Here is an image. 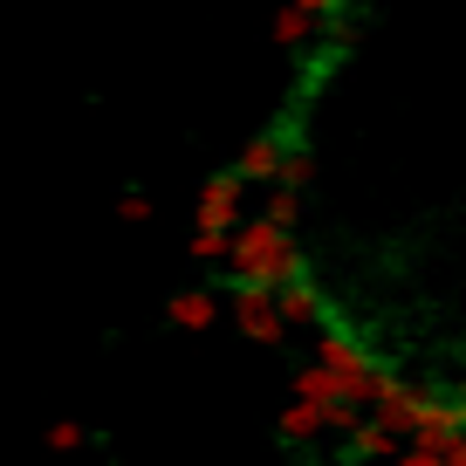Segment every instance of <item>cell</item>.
Here are the masks:
<instances>
[{
  "label": "cell",
  "instance_id": "7a4b0ae2",
  "mask_svg": "<svg viewBox=\"0 0 466 466\" xmlns=\"http://www.w3.org/2000/svg\"><path fill=\"white\" fill-rule=\"evenodd\" d=\"M316 364L329 370V384H336L343 405H370V391H378V364H370L364 336L350 329V322H336V316L316 322Z\"/></svg>",
  "mask_w": 466,
  "mask_h": 466
},
{
  "label": "cell",
  "instance_id": "5b68a950",
  "mask_svg": "<svg viewBox=\"0 0 466 466\" xmlns=\"http://www.w3.org/2000/svg\"><path fill=\"white\" fill-rule=\"evenodd\" d=\"M350 425H357V405H302L295 398L275 419V432H281V446H316L322 432H350Z\"/></svg>",
  "mask_w": 466,
  "mask_h": 466
},
{
  "label": "cell",
  "instance_id": "ac0fdd59",
  "mask_svg": "<svg viewBox=\"0 0 466 466\" xmlns=\"http://www.w3.org/2000/svg\"><path fill=\"white\" fill-rule=\"evenodd\" d=\"M151 213H158V206H151V192H124V199H116V219H131V227H145Z\"/></svg>",
  "mask_w": 466,
  "mask_h": 466
},
{
  "label": "cell",
  "instance_id": "52a82bcc",
  "mask_svg": "<svg viewBox=\"0 0 466 466\" xmlns=\"http://www.w3.org/2000/svg\"><path fill=\"white\" fill-rule=\"evenodd\" d=\"M281 158H289V145H281L275 131H254L248 145H240V158H233V172H240V186H275Z\"/></svg>",
  "mask_w": 466,
  "mask_h": 466
},
{
  "label": "cell",
  "instance_id": "277c9868",
  "mask_svg": "<svg viewBox=\"0 0 466 466\" xmlns=\"http://www.w3.org/2000/svg\"><path fill=\"white\" fill-rule=\"evenodd\" d=\"M227 322L248 336V343H281V336H289V322H281V309H275V289H248V281H233Z\"/></svg>",
  "mask_w": 466,
  "mask_h": 466
},
{
  "label": "cell",
  "instance_id": "3957f363",
  "mask_svg": "<svg viewBox=\"0 0 466 466\" xmlns=\"http://www.w3.org/2000/svg\"><path fill=\"white\" fill-rule=\"evenodd\" d=\"M192 219H199V233H233L240 219H248V186H240V172H206L199 178V199H192Z\"/></svg>",
  "mask_w": 466,
  "mask_h": 466
},
{
  "label": "cell",
  "instance_id": "9c48e42d",
  "mask_svg": "<svg viewBox=\"0 0 466 466\" xmlns=\"http://www.w3.org/2000/svg\"><path fill=\"white\" fill-rule=\"evenodd\" d=\"M165 322H178V329H192V336L213 329L219 322V295L213 289H178L172 302H165Z\"/></svg>",
  "mask_w": 466,
  "mask_h": 466
},
{
  "label": "cell",
  "instance_id": "5bb4252c",
  "mask_svg": "<svg viewBox=\"0 0 466 466\" xmlns=\"http://www.w3.org/2000/svg\"><path fill=\"white\" fill-rule=\"evenodd\" d=\"M261 219H275V227H289V233H295V219H302V192H289V186H268Z\"/></svg>",
  "mask_w": 466,
  "mask_h": 466
},
{
  "label": "cell",
  "instance_id": "6da1fadb",
  "mask_svg": "<svg viewBox=\"0 0 466 466\" xmlns=\"http://www.w3.org/2000/svg\"><path fill=\"white\" fill-rule=\"evenodd\" d=\"M233 281H248V289H281L289 275H302V254H295V233L275 227V219L248 213L233 227Z\"/></svg>",
  "mask_w": 466,
  "mask_h": 466
},
{
  "label": "cell",
  "instance_id": "30bf717a",
  "mask_svg": "<svg viewBox=\"0 0 466 466\" xmlns=\"http://www.w3.org/2000/svg\"><path fill=\"white\" fill-rule=\"evenodd\" d=\"M343 452L350 460H398V432H384L378 419H357L343 432Z\"/></svg>",
  "mask_w": 466,
  "mask_h": 466
},
{
  "label": "cell",
  "instance_id": "ffe728a7",
  "mask_svg": "<svg viewBox=\"0 0 466 466\" xmlns=\"http://www.w3.org/2000/svg\"><path fill=\"white\" fill-rule=\"evenodd\" d=\"M452 411H460V425H466V384H460V391H452Z\"/></svg>",
  "mask_w": 466,
  "mask_h": 466
},
{
  "label": "cell",
  "instance_id": "2e32d148",
  "mask_svg": "<svg viewBox=\"0 0 466 466\" xmlns=\"http://www.w3.org/2000/svg\"><path fill=\"white\" fill-rule=\"evenodd\" d=\"M48 446H56V452H76V446H89V432H83V419H48Z\"/></svg>",
  "mask_w": 466,
  "mask_h": 466
},
{
  "label": "cell",
  "instance_id": "4fadbf2b",
  "mask_svg": "<svg viewBox=\"0 0 466 466\" xmlns=\"http://www.w3.org/2000/svg\"><path fill=\"white\" fill-rule=\"evenodd\" d=\"M233 261V233H199L192 227V268H227Z\"/></svg>",
  "mask_w": 466,
  "mask_h": 466
},
{
  "label": "cell",
  "instance_id": "9a60e30c",
  "mask_svg": "<svg viewBox=\"0 0 466 466\" xmlns=\"http://www.w3.org/2000/svg\"><path fill=\"white\" fill-rule=\"evenodd\" d=\"M309 178H316V158H309V151H289V158H281V172H275V186H289V192H302Z\"/></svg>",
  "mask_w": 466,
  "mask_h": 466
},
{
  "label": "cell",
  "instance_id": "e0dca14e",
  "mask_svg": "<svg viewBox=\"0 0 466 466\" xmlns=\"http://www.w3.org/2000/svg\"><path fill=\"white\" fill-rule=\"evenodd\" d=\"M289 7H302V15L316 21V28H329V21H343L350 7H357V0H289Z\"/></svg>",
  "mask_w": 466,
  "mask_h": 466
},
{
  "label": "cell",
  "instance_id": "d6986e66",
  "mask_svg": "<svg viewBox=\"0 0 466 466\" xmlns=\"http://www.w3.org/2000/svg\"><path fill=\"white\" fill-rule=\"evenodd\" d=\"M391 466H446V452H425V446H398Z\"/></svg>",
  "mask_w": 466,
  "mask_h": 466
},
{
  "label": "cell",
  "instance_id": "7c38bea8",
  "mask_svg": "<svg viewBox=\"0 0 466 466\" xmlns=\"http://www.w3.org/2000/svg\"><path fill=\"white\" fill-rule=\"evenodd\" d=\"M295 398H302V405H343L322 364H302V370H295Z\"/></svg>",
  "mask_w": 466,
  "mask_h": 466
},
{
  "label": "cell",
  "instance_id": "ba28073f",
  "mask_svg": "<svg viewBox=\"0 0 466 466\" xmlns=\"http://www.w3.org/2000/svg\"><path fill=\"white\" fill-rule=\"evenodd\" d=\"M275 309H281V322H322V316H329V302H322V289H316L309 275H289V281H281V289H275Z\"/></svg>",
  "mask_w": 466,
  "mask_h": 466
},
{
  "label": "cell",
  "instance_id": "44dd1931",
  "mask_svg": "<svg viewBox=\"0 0 466 466\" xmlns=\"http://www.w3.org/2000/svg\"><path fill=\"white\" fill-rule=\"evenodd\" d=\"M446 466H466V439H460V446H452V452H446Z\"/></svg>",
  "mask_w": 466,
  "mask_h": 466
},
{
  "label": "cell",
  "instance_id": "8fae6325",
  "mask_svg": "<svg viewBox=\"0 0 466 466\" xmlns=\"http://www.w3.org/2000/svg\"><path fill=\"white\" fill-rule=\"evenodd\" d=\"M309 42H316V21H309L302 7H281V15H275V48H289V56H302Z\"/></svg>",
  "mask_w": 466,
  "mask_h": 466
},
{
  "label": "cell",
  "instance_id": "8992f818",
  "mask_svg": "<svg viewBox=\"0 0 466 466\" xmlns=\"http://www.w3.org/2000/svg\"><path fill=\"white\" fill-rule=\"evenodd\" d=\"M411 411H419V384H411V378H391V370H378V391H370V419H378L384 432L405 439V432H411Z\"/></svg>",
  "mask_w": 466,
  "mask_h": 466
}]
</instances>
